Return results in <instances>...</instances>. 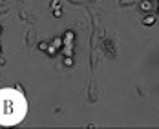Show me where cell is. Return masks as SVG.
Returning <instances> with one entry per match:
<instances>
[{
  "label": "cell",
  "mask_w": 159,
  "mask_h": 129,
  "mask_svg": "<svg viewBox=\"0 0 159 129\" xmlns=\"http://www.w3.org/2000/svg\"><path fill=\"white\" fill-rule=\"evenodd\" d=\"M26 113H28V104L20 91L11 87L0 89V124L2 126L20 124Z\"/></svg>",
  "instance_id": "6da1fadb"
},
{
  "label": "cell",
  "mask_w": 159,
  "mask_h": 129,
  "mask_svg": "<svg viewBox=\"0 0 159 129\" xmlns=\"http://www.w3.org/2000/svg\"><path fill=\"white\" fill-rule=\"evenodd\" d=\"M141 9H143V11H150V9H152V2H150V0H143V2H141Z\"/></svg>",
  "instance_id": "7a4b0ae2"
},
{
  "label": "cell",
  "mask_w": 159,
  "mask_h": 129,
  "mask_svg": "<svg viewBox=\"0 0 159 129\" xmlns=\"http://www.w3.org/2000/svg\"><path fill=\"white\" fill-rule=\"evenodd\" d=\"M143 22H144V24H146V26H152V24L156 22V18H154V16H152V15H146V16H144V18H143Z\"/></svg>",
  "instance_id": "3957f363"
}]
</instances>
